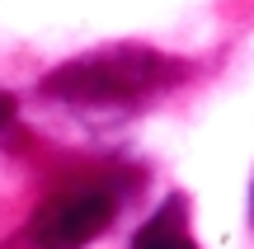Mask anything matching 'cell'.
<instances>
[{"label":"cell","instance_id":"obj_2","mask_svg":"<svg viewBox=\"0 0 254 249\" xmlns=\"http://www.w3.org/2000/svg\"><path fill=\"white\" fill-rule=\"evenodd\" d=\"M113 212H118V188L109 179H99V174L66 179L38 202L28 235L43 249H80L113 221Z\"/></svg>","mask_w":254,"mask_h":249},{"label":"cell","instance_id":"obj_4","mask_svg":"<svg viewBox=\"0 0 254 249\" xmlns=\"http://www.w3.org/2000/svg\"><path fill=\"white\" fill-rule=\"evenodd\" d=\"M9 122H14V94H5V90H0V132H5Z\"/></svg>","mask_w":254,"mask_h":249},{"label":"cell","instance_id":"obj_1","mask_svg":"<svg viewBox=\"0 0 254 249\" xmlns=\"http://www.w3.org/2000/svg\"><path fill=\"white\" fill-rule=\"evenodd\" d=\"M184 71L189 66L174 61V56L127 43V47H104V52L57 66L43 80V90L66 103H127V99H146V94L170 90L174 80H184Z\"/></svg>","mask_w":254,"mask_h":249},{"label":"cell","instance_id":"obj_3","mask_svg":"<svg viewBox=\"0 0 254 249\" xmlns=\"http://www.w3.org/2000/svg\"><path fill=\"white\" fill-rule=\"evenodd\" d=\"M132 249H198V240H193V231H189V202L174 193L170 202L132 235Z\"/></svg>","mask_w":254,"mask_h":249},{"label":"cell","instance_id":"obj_5","mask_svg":"<svg viewBox=\"0 0 254 249\" xmlns=\"http://www.w3.org/2000/svg\"><path fill=\"white\" fill-rule=\"evenodd\" d=\"M0 249H43V245H38V240H33L28 231H19L14 240H9V245H0Z\"/></svg>","mask_w":254,"mask_h":249}]
</instances>
